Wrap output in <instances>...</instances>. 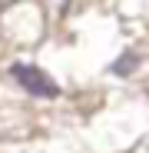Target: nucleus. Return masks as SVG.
Here are the masks:
<instances>
[{
    "label": "nucleus",
    "mask_w": 149,
    "mask_h": 153,
    "mask_svg": "<svg viewBox=\"0 0 149 153\" xmlns=\"http://www.w3.org/2000/svg\"><path fill=\"white\" fill-rule=\"evenodd\" d=\"M66 7H70V0H63V4H60V10H63V13H66Z\"/></svg>",
    "instance_id": "7ed1b4c3"
},
{
    "label": "nucleus",
    "mask_w": 149,
    "mask_h": 153,
    "mask_svg": "<svg viewBox=\"0 0 149 153\" xmlns=\"http://www.w3.org/2000/svg\"><path fill=\"white\" fill-rule=\"evenodd\" d=\"M136 67H139V57H136V53H126V60H116L109 70H113V73H133Z\"/></svg>",
    "instance_id": "f03ea898"
},
{
    "label": "nucleus",
    "mask_w": 149,
    "mask_h": 153,
    "mask_svg": "<svg viewBox=\"0 0 149 153\" xmlns=\"http://www.w3.org/2000/svg\"><path fill=\"white\" fill-rule=\"evenodd\" d=\"M10 76H13L30 97H46V100L60 97V83H53V76L43 73V70L33 67V63H13V67H10Z\"/></svg>",
    "instance_id": "f257e3e1"
}]
</instances>
